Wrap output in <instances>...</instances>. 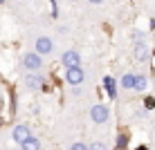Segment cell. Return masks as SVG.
Segmentation results:
<instances>
[{
  "label": "cell",
  "instance_id": "6da1fadb",
  "mask_svg": "<svg viewBox=\"0 0 155 150\" xmlns=\"http://www.w3.org/2000/svg\"><path fill=\"white\" fill-rule=\"evenodd\" d=\"M23 67H27L29 72H38L43 67V58L36 54V52H29V54L23 56Z\"/></svg>",
  "mask_w": 155,
  "mask_h": 150
},
{
  "label": "cell",
  "instance_id": "7a4b0ae2",
  "mask_svg": "<svg viewBox=\"0 0 155 150\" xmlns=\"http://www.w3.org/2000/svg\"><path fill=\"white\" fill-rule=\"evenodd\" d=\"M61 63L65 65V69H72V67H81V56H79V52H74V49H68L65 54L61 56Z\"/></svg>",
  "mask_w": 155,
  "mask_h": 150
},
{
  "label": "cell",
  "instance_id": "3957f363",
  "mask_svg": "<svg viewBox=\"0 0 155 150\" xmlns=\"http://www.w3.org/2000/svg\"><path fill=\"white\" fill-rule=\"evenodd\" d=\"M110 116V110L106 108V105H92V110H90V119H92L94 123H106Z\"/></svg>",
  "mask_w": 155,
  "mask_h": 150
},
{
  "label": "cell",
  "instance_id": "277c9868",
  "mask_svg": "<svg viewBox=\"0 0 155 150\" xmlns=\"http://www.w3.org/2000/svg\"><path fill=\"white\" fill-rule=\"evenodd\" d=\"M83 78H85V74H83L81 67H72V69H68V72H65V81L70 83L72 88H79V85L83 83Z\"/></svg>",
  "mask_w": 155,
  "mask_h": 150
},
{
  "label": "cell",
  "instance_id": "5b68a950",
  "mask_svg": "<svg viewBox=\"0 0 155 150\" xmlns=\"http://www.w3.org/2000/svg\"><path fill=\"white\" fill-rule=\"evenodd\" d=\"M27 139H31V130L27 126H20V123H18V126L14 128V141L16 143H25Z\"/></svg>",
  "mask_w": 155,
  "mask_h": 150
},
{
  "label": "cell",
  "instance_id": "8992f818",
  "mask_svg": "<svg viewBox=\"0 0 155 150\" xmlns=\"http://www.w3.org/2000/svg\"><path fill=\"white\" fill-rule=\"evenodd\" d=\"M52 47H54V43H52V38H47V36H41L38 40H36V54L43 56V54H50Z\"/></svg>",
  "mask_w": 155,
  "mask_h": 150
},
{
  "label": "cell",
  "instance_id": "52a82bcc",
  "mask_svg": "<svg viewBox=\"0 0 155 150\" xmlns=\"http://www.w3.org/2000/svg\"><path fill=\"white\" fill-rule=\"evenodd\" d=\"M25 85H27L29 90H41L43 88V76L36 72H29L27 76H25Z\"/></svg>",
  "mask_w": 155,
  "mask_h": 150
},
{
  "label": "cell",
  "instance_id": "ba28073f",
  "mask_svg": "<svg viewBox=\"0 0 155 150\" xmlns=\"http://www.w3.org/2000/svg\"><path fill=\"white\" fill-rule=\"evenodd\" d=\"M133 54H135V61L144 63V61L148 58V47L144 45V43H137V45H135V49H133Z\"/></svg>",
  "mask_w": 155,
  "mask_h": 150
},
{
  "label": "cell",
  "instance_id": "9c48e42d",
  "mask_svg": "<svg viewBox=\"0 0 155 150\" xmlns=\"http://www.w3.org/2000/svg\"><path fill=\"white\" fill-rule=\"evenodd\" d=\"M104 88H106V92H108L110 99H115V96H117V83H115L113 76H106L104 78Z\"/></svg>",
  "mask_w": 155,
  "mask_h": 150
},
{
  "label": "cell",
  "instance_id": "30bf717a",
  "mask_svg": "<svg viewBox=\"0 0 155 150\" xmlns=\"http://www.w3.org/2000/svg\"><path fill=\"white\" fill-rule=\"evenodd\" d=\"M146 88H148V78L142 76V74H135V85H133V90H140V92H144Z\"/></svg>",
  "mask_w": 155,
  "mask_h": 150
},
{
  "label": "cell",
  "instance_id": "8fae6325",
  "mask_svg": "<svg viewBox=\"0 0 155 150\" xmlns=\"http://www.w3.org/2000/svg\"><path fill=\"white\" fill-rule=\"evenodd\" d=\"M20 150H41V141L31 137V139H27L25 143H20Z\"/></svg>",
  "mask_w": 155,
  "mask_h": 150
},
{
  "label": "cell",
  "instance_id": "7c38bea8",
  "mask_svg": "<svg viewBox=\"0 0 155 150\" xmlns=\"http://www.w3.org/2000/svg\"><path fill=\"white\" fill-rule=\"evenodd\" d=\"M133 85H135V74H124V76H121V88L133 90Z\"/></svg>",
  "mask_w": 155,
  "mask_h": 150
},
{
  "label": "cell",
  "instance_id": "4fadbf2b",
  "mask_svg": "<svg viewBox=\"0 0 155 150\" xmlns=\"http://www.w3.org/2000/svg\"><path fill=\"white\" fill-rule=\"evenodd\" d=\"M88 150H108V146L104 141H94L92 146H88Z\"/></svg>",
  "mask_w": 155,
  "mask_h": 150
},
{
  "label": "cell",
  "instance_id": "5bb4252c",
  "mask_svg": "<svg viewBox=\"0 0 155 150\" xmlns=\"http://www.w3.org/2000/svg\"><path fill=\"white\" fill-rule=\"evenodd\" d=\"M70 150H88V146L81 143V141H77V143H72V146H70Z\"/></svg>",
  "mask_w": 155,
  "mask_h": 150
},
{
  "label": "cell",
  "instance_id": "9a60e30c",
  "mask_svg": "<svg viewBox=\"0 0 155 150\" xmlns=\"http://www.w3.org/2000/svg\"><path fill=\"white\" fill-rule=\"evenodd\" d=\"M126 141H128V137L126 135H119V139H117V148H124Z\"/></svg>",
  "mask_w": 155,
  "mask_h": 150
},
{
  "label": "cell",
  "instance_id": "2e32d148",
  "mask_svg": "<svg viewBox=\"0 0 155 150\" xmlns=\"http://www.w3.org/2000/svg\"><path fill=\"white\" fill-rule=\"evenodd\" d=\"M88 2H90V5H101L104 0H88Z\"/></svg>",
  "mask_w": 155,
  "mask_h": 150
},
{
  "label": "cell",
  "instance_id": "e0dca14e",
  "mask_svg": "<svg viewBox=\"0 0 155 150\" xmlns=\"http://www.w3.org/2000/svg\"><path fill=\"white\" fill-rule=\"evenodd\" d=\"M140 150H146V148H144V146H142V148H140Z\"/></svg>",
  "mask_w": 155,
  "mask_h": 150
},
{
  "label": "cell",
  "instance_id": "ac0fdd59",
  "mask_svg": "<svg viewBox=\"0 0 155 150\" xmlns=\"http://www.w3.org/2000/svg\"><path fill=\"white\" fill-rule=\"evenodd\" d=\"M2 2H5V0H0V5H2Z\"/></svg>",
  "mask_w": 155,
  "mask_h": 150
}]
</instances>
